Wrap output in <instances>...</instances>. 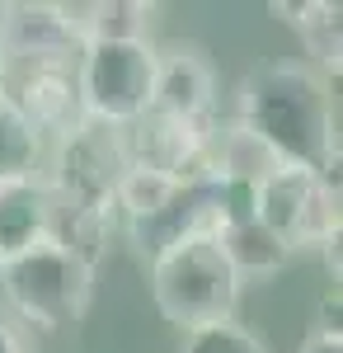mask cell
Listing matches in <instances>:
<instances>
[{
  "label": "cell",
  "instance_id": "cell-2",
  "mask_svg": "<svg viewBox=\"0 0 343 353\" xmlns=\"http://www.w3.org/2000/svg\"><path fill=\"white\" fill-rule=\"evenodd\" d=\"M240 288L245 283L236 278V269L226 264L221 245L211 236L184 241L151 259V292H156L160 316L184 334L216 325V321H236Z\"/></svg>",
  "mask_w": 343,
  "mask_h": 353
},
{
  "label": "cell",
  "instance_id": "cell-10",
  "mask_svg": "<svg viewBox=\"0 0 343 353\" xmlns=\"http://www.w3.org/2000/svg\"><path fill=\"white\" fill-rule=\"evenodd\" d=\"M151 113L179 118L193 128L216 123V66L193 43L156 48V85H151Z\"/></svg>",
  "mask_w": 343,
  "mask_h": 353
},
{
  "label": "cell",
  "instance_id": "cell-15",
  "mask_svg": "<svg viewBox=\"0 0 343 353\" xmlns=\"http://www.w3.org/2000/svg\"><path fill=\"white\" fill-rule=\"evenodd\" d=\"M43 146L48 141L33 132V123L0 94V184L43 179Z\"/></svg>",
  "mask_w": 343,
  "mask_h": 353
},
{
  "label": "cell",
  "instance_id": "cell-7",
  "mask_svg": "<svg viewBox=\"0 0 343 353\" xmlns=\"http://www.w3.org/2000/svg\"><path fill=\"white\" fill-rule=\"evenodd\" d=\"M0 94L33 123V132L61 137L85 123L76 90V61H0Z\"/></svg>",
  "mask_w": 343,
  "mask_h": 353
},
{
  "label": "cell",
  "instance_id": "cell-1",
  "mask_svg": "<svg viewBox=\"0 0 343 353\" xmlns=\"http://www.w3.org/2000/svg\"><path fill=\"white\" fill-rule=\"evenodd\" d=\"M236 123L291 170H329L339 165V123L329 81L306 61H264L249 71L236 99Z\"/></svg>",
  "mask_w": 343,
  "mask_h": 353
},
{
  "label": "cell",
  "instance_id": "cell-3",
  "mask_svg": "<svg viewBox=\"0 0 343 353\" xmlns=\"http://www.w3.org/2000/svg\"><path fill=\"white\" fill-rule=\"evenodd\" d=\"M0 292L38 330H66V325H80L85 311H90L94 269L43 236L0 269Z\"/></svg>",
  "mask_w": 343,
  "mask_h": 353
},
{
  "label": "cell",
  "instance_id": "cell-18",
  "mask_svg": "<svg viewBox=\"0 0 343 353\" xmlns=\"http://www.w3.org/2000/svg\"><path fill=\"white\" fill-rule=\"evenodd\" d=\"M0 353H28L24 349V334L10 325V321H0Z\"/></svg>",
  "mask_w": 343,
  "mask_h": 353
},
{
  "label": "cell",
  "instance_id": "cell-6",
  "mask_svg": "<svg viewBox=\"0 0 343 353\" xmlns=\"http://www.w3.org/2000/svg\"><path fill=\"white\" fill-rule=\"evenodd\" d=\"M123 174H127V156H123L118 128H104V123L85 118L76 132H66L56 141V156H52V170L43 174V189H48L52 203L118 221V184H123Z\"/></svg>",
  "mask_w": 343,
  "mask_h": 353
},
{
  "label": "cell",
  "instance_id": "cell-11",
  "mask_svg": "<svg viewBox=\"0 0 343 353\" xmlns=\"http://www.w3.org/2000/svg\"><path fill=\"white\" fill-rule=\"evenodd\" d=\"M80 43L56 19V5H5L0 61H76Z\"/></svg>",
  "mask_w": 343,
  "mask_h": 353
},
{
  "label": "cell",
  "instance_id": "cell-9",
  "mask_svg": "<svg viewBox=\"0 0 343 353\" xmlns=\"http://www.w3.org/2000/svg\"><path fill=\"white\" fill-rule=\"evenodd\" d=\"M211 128H193V123H179V118L146 109L136 123L118 128V137H123V156H127L132 170H146V174L179 184V179H193V174H207Z\"/></svg>",
  "mask_w": 343,
  "mask_h": 353
},
{
  "label": "cell",
  "instance_id": "cell-12",
  "mask_svg": "<svg viewBox=\"0 0 343 353\" xmlns=\"http://www.w3.org/2000/svg\"><path fill=\"white\" fill-rule=\"evenodd\" d=\"M268 10L282 14V24L301 38L306 57L315 61V71L324 81L339 76L343 71V5L339 0H273Z\"/></svg>",
  "mask_w": 343,
  "mask_h": 353
},
{
  "label": "cell",
  "instance_id": "cell-17",
  "mask_svg": "<svg viewBox=\"0 0 343 353\" xmlns=\"http://www.w3.org/2000/svg\"><path fill=\"white\" fill-rule=\"evenodd\" d=\"M301 353H343V325H339V288H329L324 301H320L315 325L306 330L301 339Z\"/></svg>",
  "mask_w": 343,
  "mask_h": 353
},
{
  "label": "cell",
  "instance_id": "cell-4",
  "mask_svg": "<svg viewBox=\"0 0 343 353\" xmlns=\"http://www.w3.org/2000/svg\"><path fill=\"white\" fill-rule=\"evenodd\" d=\"M254 217L264 221L278 241L296 250H320L324 241L343 236V189L339 165L329 170H291L278 165L254 193Z\"/></svg>",
  "mask_w": 343,
  "mask_h": 353
},
{
  "label": "cell",
  "instance_id": "cell-14",
  "mask_svg": "<svg viewBox=\"0 0 343 353\" xmlns=\"http://www.w3.org/2000/svg\"><path fill=\"white\" fill-rule=\"evenodd\" d=\"M48 236V189L43 179L0 184V269Z\"/></svg>",
  "mask_w": 343,
  "mask_h": 353
},
{
  "label": "cell",
  "instance_id": "cell-5",
  "mask_svg": "<svg viewBox=\"0 0 343 353\" xmlns=\"http://www.w3.org/2000/svg\"><path fill=\"white\" fill-rule=\"evenodd\" d=\"M156 48L151 43H85L76 57V90L90 123L127 128L151 109Z\"/></svg>",
  "mask_w": 343,
  "mask_h": 353
},
{
  "label": "cell",
  "instance_id": "cell-13",
  "mask_svg": "<svg viewBox=\"0 0 343 353\" xmlns=\"http://www.w3.org/2000/svg\"><path fill=\"white\" fill-rule=\"evenodd\" d=\"M211 241L221 245V254H226V264L236 269V278H273V273H282L291 264V250L273 231H268L259 217H245V221H231V226H221Z\"/></svg>",
  "mask_w": 343,
  "mask_h": 353
},
{
  "label": "cell",
  "instance_id": "cell-16",
  "mask_svg": "<svg viewBox=\"0 0 343 353\" xmlns=\"http://www.w3.org/2000/svg\"><path fill=\"white\" fill-rule=\"evenodd\" d=\"M184 353H268V344L240 321H216L184 334Z\"/></svg>",
  "mask_w": 343,
  "mask_h": 353
},
{
  "label": "cell",
  "instance_id": "cell-8",
  "mask_svg": "<svg viewBox=\"0 0 343 353\" xmlns=\"http://www.w3.org/2000/svg\"><path fill=\"white\" fill-rule=\"evenodd\" d=\"M221 231V193H216V174H193V179H179L169 184L165 198H160L151 212L141 217H127V236L141 254H165L184 241H202V236H216Z\"/></svg>",
  "mask_w": 343,
  "mask_h": 353
}]
</instances>
